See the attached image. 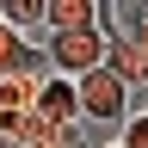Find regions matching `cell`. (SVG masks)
<instances>
[{
	"label": "cell",
	"instance_id": "6da1fadb",
	"mask_svg": "<svg viewBox=\"0 0 148 148\" xmlns=\"http://www.w3.org/2000/svg\"><path fill=\"white\" fill-rule=\"evenodd\" d=\"M74 92H80V123H86V130H123V117L136 111V92H130L105 62L92 68V74H80Z\"/></svg>",
	"mask_w": 148,
	"mask_h": 148
},
{
	"label": "cell",
	"instance_id": "7a4b0ae2",
	"mask_svg": "<svg viewBox=\"0 0 148 148\" xmlns=\"http://www.w3.org/2000/svg\"><path fill=\"white\" fill-rule=\"evenodd\" d=\"M43 56H49V74H62V80H80L105 62V18L86 31H49L43 37Z\"/></svg>",
	"mask_w": 148,
	"mask_h": 148
},
{
	"label": "cell",
	"instance_id": "3957f363",
	"mask_svg": "<svg viewBox=\"0 0 148 148\" xmlns=\"http://www.w3.org/2000/svg\"><path fill=\"white\" fill-rule=\"evenodd\" d=\"M37 117L56 123V130H80V92H74V80H62V74H43V86H37Z\"/></svg>",
	"mask_w": 148,
	"mask_h": 148
},
{
	"label": "cell",
	"instance_id": "277c9868",
	"mask_svg": "<svg viewBox=\"0 0 148 148\" xmlns=\"http://www.w3.org/2000/svg\"><path fill=\"white\" fill-rule=\"evenodd\" d=\"M12 74H49V56H43V43L0 25V80H12Z\"/></svg>",
	"mask_w": 148,
	"mask_h": 148
},
{
	"label": "cell",
	"instance_id": "5b68a950",
	"mask_svg": "<svg viewBox=\"0 0 148 148\" xmlns=\"http://www.w3.org/2000/svg\"><path fill=\"white\" fill-rule=\"evenodd\" d=\"M105 68L117 74V80H123L130 92H136V99L148 92V56H142L136 43H130V37H117V31H105Z\"/></svg>",
	"mask_w": 148,
	"mask_h": 148
},
{
	"label": "cell",
	"instance_id": "8992f818",
	"mask_svg": "<svg viewBox=\"0 0 148 148\" xmlns=\"http://www.w3.org/2000/svg\"><path fill=\"white\" fill-rule=\"evenodd\" d=\"M105 31L130 37V43L148 56V0H111V6H105Z\"/></svg>",
	"mask_w": 148,
	"mask_h": 148
},
{
	"label": "cell",
	"instance_id": "52a82bcc",
	"mask_svg": "<svg viewBox=\"0 0 148 148\" xmlns=\"http://www.w3.org/2000/svg\"><path fill=\"white\" fill-rule=\"evenodd\" d=\"M105 6L99 0H43V25L49 31H86V25H99Z\"/></svg>",
	"mask_w": 148,
	"mask_h": 148
},
{
	"label": "cell",
	"instance_id": "ba28073f",
	"mask_svg": "<svg viewBox=\"0 0 148 148\" xmlns=\"http://www.w3.org/2000/svg\"><path fill=\"white\" fill-rule=\"evenodd\" d=\"M43 136H56V123H43L37 111H0V142L31 148V142H43Z\"/></svg>",
	"mask_w": 148,
	"mask_h": 148
},
{
	"label": "cell",
	"instance_id": "9c48e42d",
	"mask_svg": "<svg viewBox=\"0 0 148 148\" xmlns=\"http://www.w3.org/2000/svg\"><path fill=\"white\" fill-rule=\"evenodd\" d=\"M37 86H43V74H12V80H0V111H31Z\"/></svg>",
	"mask_w": 148,
	"mask_h": 148
},
{
	"label": "cell",
	"instance_id": "30bf717a",
	"mask_svg": "<svg viewBox=\"0 0 148 148\" xmlns=\"http://www.w3.org/2000/svg\"><path fill=\"white\" fill-rule=\"evenodd\" d=\"M0 25H12L25 37L31 25H43V0H0Z\"/></svg>",
	"mask_w": 148,
	"mask_h": 148
},
{
	"label": "cell",
	"instance_id": "8fae6325",
	"mask_svg": "<svg viewBox=\"0 0 148 148\" xmlns=\"http://www.w3.org/2000/svg\"><path fill=\"white\" fill-rule=\"evenodd\" d=\"M111 142H117V148H148V105H136V111H130V117H123V130H117Z\"/></svg>",
	"mask_w": 148,
	"mask_h": 148
},
{
	"label": "cell",
	"instance_id": "7c38bea8",
	"mask_svg": "<svg viewBox=\"0 0 148 148\" xmlns=\"http://www.w3.org/2000/svg\"><path fill=\"white\" fill-rule=\"evenodd\" d=\"M0 148H12V142H0ZM31 148H99V142H92V136H86V123H80V130H56V136L31 142Z\"/></svg>",
	"mask_w": 148,
	"mask_h": 148
},
{
	"label": "cell",
	"instance_id": "4fadbf2b",
	"mask_svg": "<svg viewBox=\"0 0 148 148\" xmlns=\"http://www.w3.org/2000/svg\"><path fill=\"white\" fill-rule=\"evenodd\" d=\"M99 148H117V142H99Z\"/></svg>",
	"mask_w": 148,
	"mask_h": 148
},
{
	"label": "cell",
	"instance_id": "5bb4252c",
	"mask_svg": "<svg viewBox=\"0 0 148 148\" xmlns=\"http://www.w3.org/2000/svg\"><path fill=\"white\" fill-rule=\"evenodd\" d=\"M136 105H148V92H142V99H136Z\"/></svg>",
	"mask_w": 148,
	"mask_h": 148
}]
</instances>
